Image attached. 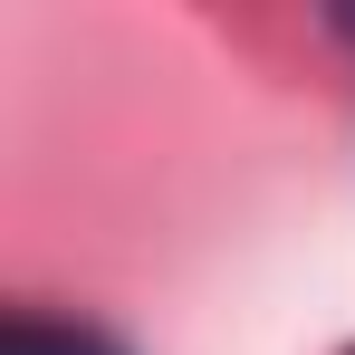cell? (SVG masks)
Returning a JSON list of instances; mask_svg holds the SVG:
<instances>
[{"label": "cell", "instance_id": "6da1fadb", "mask_svg": "<svg viewBox=\"0 0 355 355\" xmlns=\"http://www.w3.org/2000/svg\"><path fill=\"white\" fill-rule=\"evenodd\" d=\"M0 355H116L106 336H87V327H49V317H10L0 327Z\"/></svg>", "mask_w": 355, "mask_h": 355}]
</instances>
